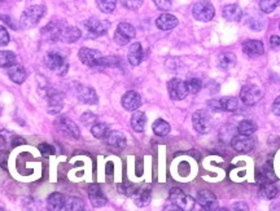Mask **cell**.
I'll return each instance as SVG.
<instances>
[{
  "mask_svg": "<svg viewBox=\"0 0 280 211\" xmlns=\"http://www.w3.org/2000/svg\"><path fill=\"white\" fill-rule=\"evenodd\" d=\"M270 47L273 48L274 51H280V37L273 35L270 38Z\"/></svg>",
  "mask_w": 280,
  "mask_h": 211,
  "instance_id": "cell-48",
  "label": "cell"
},
{
  "mask_svg": "<svg viewBox=\"0 0 280 211\" xmlns=\"http://www.w3.org/2000/svg\"><path fill=\"white\" fill-rule=\"evenodd\" d=\"M8 164V153L7 150H0V167L7 170Z\"/></svg>",
  "mask_w": 280,
  "mask_h": 211,
  "instance_id": "cell-49",
  "label": "cell"
},
{
  "mask_svg": "<svg viewBox=\"0 0 280 211\" xmlns=\"http://www.w3.org/2000/svg\"><path fill=\"white\" fill-rule=\"evenodd\" d=\"M243 52L244 55H247L251 58H257L265 53V46L261 40L252 39L244 42L243 44Z\"/></svg>",
  "mask_w": 280,
  "mask_h": 211,
  "instance_id": "cell-17",
  "label": "cell"
},
{
  "mask_svg": "<svg viewBox=\"0 0 280 211\" xmlns=\"http://www.w3.org/2000/svg\"><path fill=\"white\" fill-rule=\"evenodd\" d=\"M121 104L124 106V109L134 112V110H138L139 106L142 105V96L136 91H127L122 96Z\"/></svg>",
  "mask_w": 280,
  "mask_h": 211,
  "instance_id": "cell-20",
  "label": "cell"
},
{
  "mask_svg": "<svg viewBox=\"0 0 280 211\" xmlns=\"http://www.w3.org/2000/svg\"><path fill=\"white\" fill-rule=\"evenodd\" d=\"M193 128L200 134H206L210 130V116L205 110H197L192 116Z\"/></svg>",
  "mask_w": 280,
  "mask_h": 211,
  "instance_id": "cell-15",
  "label": "cell"
},
{
  "mask_svg": "<svg viewBox=\"0 0 280 211\" xmlns=\"http://www.w3.org/2000/svg\"><path fill=\"white\" fill-rule=\"evenodd\" d=\"M11 144L13 148H16V146H21L24 145V144H26L25 139H22L21 136H13L11 140Z\"/></svg>",
  "mask_w": 280,
  "mask_h": 211,
  "instance_id": "cell-50",
  "label": "cell"
},
{
  "mask_svg": "<svg viewBox=\"0 0 280 211\" xmlns=\"http://www.w3.org/2000/svg\"><path fill=\"white\" fill-rule=\"evenodd\" d=\"M168 92L171 100H175V101H180L183 98H186V96L189 94L187 83L179 78H173L169 80Z\"/></svg>",
  "mask_w": 280,
  "mask_h": 211,
  "instance_id": "cell-8",
  "label": "cell"
},
{
  "mask_svg": "<svg viewBox=\"0 0 280 211\" xmlns=\"http://www.w3.org/2000/svg\"><path fill=\"white\" fill-rule=\"evenodd\" d=\"M187 83V88H188V92L189 94H192V95H196L199 94L201 90V80L199 78H192V79H189L186 82Z\"/></svg>",
  "mask_w": 280,
  "mask_h": 211,
  "instance_id": "cell-40",
  "label": "cell"
},
{
  "mask_svg": "<svg viewBox=\"0 0 280 211\" xmlns=\"http://www.w3.org/2000/svg\"><path fill=\"white\" fill-rule=\"evenodd\" d=\"M78 57L82 61V64L88 68H98L100 66V61H102V55L98 49H91V48L83 47L80 48L78 52Z\"/></svg>",
  "mask_w": 280,
  "mask_h": 211,
  "instance_id": "cell-11",
  "label": "cell"
},
{
  "mask_svg": "<svg viewBox=\"0 0 280 211\" xmlns=\"http://www.w3.org/2000/svg\"><path fill=\"white\" fill-rule=\"evenodd\" d=\"M255 139L252 135H236L231 140V146L239 153H251L255 148Z\"/></svg>",
  "mask_w": 280,
  "mask_h": 211,
  "instance_id": "cell-12",
  "label": "cell"
},
{
  "mask_svg": "<svg viewBox=\"0 0 280 211\" xmlns=\"http://www.w3.org/2000/svg\"><path fill=\"white\" fill-rule=\"evenodd\" d=\"M44 64L48 69L56 70V71H58V74L61 73V75H65L68 69H69V64L65 60V57L61 53L55 51L47 53V56L44 57Z\"/></svg>",
  "mask_w": 280,
  "mask_h": 211,
  "instance_id": "cell-5",
  "label": "cell"
},
{
  "mask_svg": "<svg viewBox=\"0 0 280 211\" xmlns=\"http://www.w3.org/2000/svg\"><path fill=\"white\" fill-rule=\"evenodd\" d=\"M83 27L88 38H99L102 35H105L108 31V23L98 19H90L84 21Z\"/></svg>",
  "mask_w": 280,
  "mask_h": 211,
  "instance_id": "cell-13",
  "label": "cell"
},
{
  "mask_svg": "<svg viewBox=\"0 0 280 211\" xmlns=\"http://www.w3.org/2000/svg\"><path fill=\"white\" fill-rule=\"evenodd\" d=\"M8 77H9V79H11L13 83L22 84L26 80V78H27V73H26L24 66L16 64V65L8 68Z\"/></svg>",
  "mask_w": 280,
  "mask_h": 211,
  "instance_id": "cell-26",
  "label": "cell"
},
{
  "mask_svg": "<svg viewBox=\"0 0 280 211\" xmlns=\"http://www.w3.org/2000/svg\"><path fill=\"white\" fill-rule=\"evenodd\" d=\"M207 106L213 112H235L239 106V100L233 96H225L207 101Z\"/></svg>",
  "mask_w": 280,
  "mask_h": 211,
  "instance_id": "cell-4",
  "label": "cell"
},
{
  "mask_svg": "<svg viewBox=\"0 0 280 211\" xmlns=\"http://www.w3.org/2000/svg\"><path fill=\"white\" fill-rule=\"evenodd\" d=\"M236 61H237L236 56L233 55V53H229V52H227V53H223V55L219 56L218 66L223 70L232 69L233 66L236 65Z\"/></svg>",
  "mask_w": 280,
  "mask_h": 211,
  "instance_id": "cell-33",
  "label": "cell"
},
{
  "mask_svg": "<svg viewBox=\"0 0 280 211\" xmlns=\"http://www.w3.org/2000/svg\"><path fill=\"white\" fill-rule=\"evenodd\" d=\"M239 209H241V210H248L247 204H244V202H240V204H235L232 206V210H239Z\"/></svg>",
  "mask_w": 280,
  "mask_h": 211,
  "instance_id": "cell-53",
  "label": "cell"
},
{
  "mask_svg": "<svg viewBox=\"0 0 280 211\" xmlns=\"http://www.w3.org/2000/svg\"><path fill=\"white\" fill-rule=\"evenodd\" d=\"M120 1L126 9L130 11H138L143 4V0H120Z\"/></svg>",
  "mask_w": 280,
  "mask_h": 211,
  "instance_id": "cell-43",
  "label": "cell"
},
{
  "mask_svg": "<svg viewBox=\"0 0 280 211\" xmlns=\"http://www.w3.org/2000/svg\"><path fill=\"white\" fill-rule=\"evenodd\" d=\"M120 57H116V56L102 57V61H100V66H102V68H116V66L120 65Z\"/></svg>",
  "mask_w": 280,
  "mask_h": 211,
  "instance_id": "cell-42",
  "label": "cell"
},
{
  "mask_svg": "<svg viewBox=\"0 0 280 211\" xmlns=\"http://www.w3.org/2000/svg\"><path fill=\"white\" fill-rule=\"evenodd\" d=\"M80 37H82V31L78 27H76V26H65L64 30H62L60 40L64 42V43H74Z\"/></svg>",
  "mask_w": 280,
  "mask_h": 211,
  "instance_id": "cell-28",
  "label": "cell"
},
{
  "mask_svg": "<svg viewBox=\"0 0 280 211\" xmlns=\"http://www.w3.org/2000/svg\"><path fill=\"white\" fill-rule=\"evenodd\" d=\"M55 128L66 138L76 139V140L80 138V131L78 126L74 123V120H72L65 116L58 117L57 119L55 120Z\"/></svg>",
  "mask_w": 280,
  "mask_h": 211,
  "instance_id": "cell-2",
  "label": "cell"
},
{
  "mask_svg": "<svg viewBox=\"0 0 280 211\" xmlns=\"http://www.w3.org/2000/svg\"><path fill=\"white\" fill-rule=\"evenodd\" d=\"M64 106V94L56 88H50L47 92V110L50 114H58Z\"/></svg>",
  "mask_w": 280,
  "mask_h": 211,
  "instance_id": "cell-10",
  "label": "cell"
},
{
  "mask_svg": "<svg viewBox=\"0 0 280 211\" xmlns=\"http://www.w3.org/2000/svg\"><path fill=\"white\" fill-rule=\"evenodd\" d=\"M7 132L1 130L0 131V150H5L7 149V136H5Z\"/></svg>",
  "mask_w": 280,
  "mask_h": 211,
  "instance_id": "cell-51",
  "label": "cell"
},
{
  "mask_svg": "<svg viewBox=\"0 0 280 211\" xmlns=\"http://www.w3.org/2000/svg\"><path fill=\"white\" fill-rule=\"evenodd\" d=\"M135 188H136V186L130 184V183H126V184L124 183V184H120V186H118V190H120V193H122V194H125V196L127 197L132 196Z\"/></svg>",
  "mask_w": 280,
  "mask_h": 211,
  "instance_id": "cell-45",
  "label": "cell"
},
{
  "mask_svg": "<svg viewBox=\"0 0 280 211\" xmlns=\"http://www.w3.org/2000/svg\"><path fill=\"white\" fill-rule=\"evenodd\" d=\"M109 132V126L106 123H95L91 127V134L96 139H100V140H105Z\"/></svg>",
  "mask_w": 280,
  "mask_h": 211,
  "instance_id": "cell-35",
  "label": "cell"
},
{
  "mask_svg": "<svg viewBox=\"0 0 280 211\" xmlns=\"http://www.w3.org/2000/svg\"><path fill=\"white\" fill-rule=\"evenodd\" d=\"M96 4H98L99 9L102 12V13H113V11L116 9L117 0H96Z\"/></svg>",
  "mask_w": 280,
  "mask_h": 211,
  "instance_id": "cell-38",
  "label": "cell"
},
{
  "mask_svg": "<svg viewBox=\"0 0 280 211\" xmlns=\"http://www.w3.org/2000/svg\"><path fill=\"white\" fill-rule=\"evenodd\" d=\"M106 144L116 150H122L127 145V140L124 132L121 131H110L105 139Z\"/></svg>",
  "mask_w": 280,
  "mask_h": 211,
  "instance_id": "cell-21",
  "label": "cell"
},
{
  "mask_svg": "<svg viewBox=\"0 0 280 211\" xmlns=\"http://www.w3.org/2000/svg\"><path fill=\"white\" fill-rule=\"evenodd\" d=\"M64 205H65V196L62 193L55 192L50 194L47 200V206L52 211H60L64 210Z\"/></svg>",
  "mask_w": 280,
  "mask_h": 211,
  "instance_id": "cell-30",
  "label": "cell"
},
{
  "mask_svg": "<svg viewBox=\"0 0 280 211\" xmlns=\"http://www.w3.org/2000/svg\"><path fill=\"white\" fill-rule=\"evenodd\" d=\"M88 197L95 208H102L106 204V197L102 193V188L98 184H91L88 187Z\"/></svg>",
  "mask_w": 280,
  "mask_h": 211,
  "instance_id": "cell-22",
  "label": "cell"
},
{
  "mask_svg": "<svg viewBox=\"0 0 280 211\" xmlns=\"http://www.w3.org/2000/svg\"><path fill=\"white\" fill-rule=\"evenodd\" d=\"M263 96L262 94V90L258 87V86H255V84H247V86H244L241 88L240 91V98L241 101L245 104V105H255L257 102L259 101Z\"/></svg>",
  "mask_w": 280,
  "mask_h": 211,
  "instance_id": "cell-9",
  "label": "cell"
},
{
  "mask_svg": "<svg viewBox=\"0 0 280 211\" xmlns=\"http://www.w3.org/2000/svg\"><path fill=\"white\" fill-rule=\"evenodd\" d=\"M38 149H39L40 154L43 157H46V158H48V157L52 156V154H55V148L52 145H50V144H47V142H42V144H39Z\"/></svg>",
  "mask_w": 280,
  "mask_h": 211,
  "instance_id": "cell-44",
  "label": "cell"
},
{
  "mask_svg": "<svg viewBox=\"0 0 280 211\" xmlns=\"http://www.w3.org/2000/svg\"><path fill=\"white\" fill-rule=\"evenodd\" d=\"M147 124V116L144 112L134 110V114L131 117V127L136 132H143Z\"/></svg>",
  "mask_w": 280,
  "mask_h": 211,
  "instance_id": "cell-29",
  "label": "cell"
},
{
  "mask_svg": "<svg viewBox=\"0 0 280 211\" xmlns=\"http://www.w3.org/2000/svg\"><path fill=\"white\" fill-rule=\"evenodd\" d=\"M76 96L80 102L87 104V105H95L99 101V97L94 88L87 87V86H82V84H76Z\"/></svg>",
  "mask_w": 280,
  "mask_h": 211,
  "instance_id": "cell-14",
  "label": "cell"
},
{
  "mask_svg": "<svg viewBox=\"0 0 280 211\" xmlns=\"http://www.w3.org/2000/svg\"><path fill=\"white\" fill-rule=\"evenodd\" d=\"M278 194V187L274 186V183H266L261 184L258 190V196L262 200H273Z\"/></svg>",
  "mask_w": 280,
  "mask_h": 211,
  "instance_id": "cell-31",
  "label": "cell"
},
{
  "mask_svg": "<svg viewBox=\"0 0 280 211\" xmlns=\"http://www.w3.org/2000/svg\"><path fill=\"white\" fill-rule=\"evenodd\" d=\"M143 57H144V52H143V47L140 43H134L130 46V49H128L127 53V60L130 62V65L138 66L140 65V62L143 61Z\"/></svg>",
  "mask_w": 280,
  "mask_h": 211,
  "instance_id": "cell-24",
  "label": "cell"
},
{
  "mask_svg": "<svg viewBox=\"0 0 280 211\" xmlns=\"http://www.w3.org/2000/svg\"><path fill=\"white\" fill-rule=\"evenodd\" d=\"M17 56L12 51H0V68H11L16 65Z\"/></svg>",
  "mask_w": 280,
  "mask_h": 211,
  "instance_id": "cell-34",
  "label": "cell"
},
{
  "mask_svg": "<svg viewBox=\"0 0 280 211\" xmlns=\"http://www.w3.org/2000/svg\"><path fill=\"white\" fill-rule=\"evenodd\" d=\"M278 0H261L259 1V9L263 13H271L277 8Z\"/></svg>",
  "mask_w": 280,
  "mask_h": 211,
  "instance_id": "cell-39",
  "label": "cell"
},
{
  "mask_svg": "<svg viewBox=\"0 0 280 211\" xmlns=\"http://www.w3.org/2000/svg\"><path fill=\"white\" fill-rule=\"evenodd\" d=\"M64 27H65L64 22L52 21L42 29V35L48 40H60Z\"/></svg>",
  "mask_w": 280,
  "mask_h": 211,
  "instance_id": "cell-19",
  "label": "cell"
},
{
  "mask_svg": "<svg viewBox=\"0 0 280 211\" xmlns=\"http://www.w3.org/2000/svg\"><path fill=\"white\" fill-rule=\"evenodd\" d=\"M9 33H8V30L4 27V26H0V47H4V46H7L9 43Z\"/></svg>",
  "mask_w": 280,
  "mask_h": 211,
  "instance_id": "cell-46",
  "label": "cell"
},
{
  "mask_svg": "<svg viewBox=\"0 0 280 211\" xmlns=\"http://www.w3.org/2000/svg\"><path fill=\"white\" fill-rule=\"evenodd\" d=\"M3 1H5V0H0V3H3Z\"/></svg>",
  "mask_w": 280,
  "mask_h": 211,
  "instance_id": "cell-54",
  "label": "cell"
},
{
  "mask_svg": "<svg viewBox=\"0 0 280 211\" xmlns=\"http://www.w3.org/2000/svg\"><path fill=\"white\" fill-rule=\"evenodd\" d=\"M153 132L157 135V136H166V135L170 134V124L164 119H156L154 123L152 126Z\"/></svg>",
  "mask_w": 280,
  "mask_h": 211,
  "instance_id": "cell-36",
  "label": "cell"
},
{
  "mask_svg": "<svg viewBox=\"0 0 280 211\" xmlns=\"http://www.w3.org/2000/svg\"><path fill=\"white\" fill-rule=\"evenodd\" d=\"M197 202L204 210L213 211L218 209V200L214 193L210 190H200L197 193Z\"/></svg>",
  "mask_w": 280,
  "mask_h": 211,
  "instance_id": "cell-16",
  "label": "cell"
},
{
  "mask_svg": "<svg viewBox=\"0 0 280 211\" xmlns=\"http://www.w3.org/2000/svg\"><path fill=\"white\" fill-rule=\"evenodd\" d=\"M169 200L171 204L178 208V210H192L193 205H195L192 197L187 196L180 188H173L170 190Z\"/></svg>",
  "mask_w": 280,
  "mask_h": 211,
  "instance_id": "cell-6",
  "label": "cell"
},
{
  "mask_svg": "<svg viewBox=\"0 0 280 211\" xmlns=\"http://www.w3.org/2000/svg\"><path fill=\"white\" fill-rule=\"evenodd\" d=\"M135 37H136V30L134 26L127 22H121L120 25L117 26L116 33H114V42L118 46H126Z\"/></svg>",
  "mask_w": 280,
  "mask_h": 211,
  "instance_id": "cell-7",
  "label": "cell"
},
{
  "mask_svg": "<svg viewBox=\"0 0 280 211\" xmlns=\"http://www.w3.org/2000/svg\"><path fill=\"white\" fill-rule=\"evenodd\" d=\"M151 194H152V189L150 186H136L131 197L139 208H144L151 202Z\"/></svg>",
  "mask_w": 280,
  "mask_h": 211,
  "instance_id": "cell-18",
  "label": "cell"
},
{
  "mask_svg": "<svg viewBox=\"0 0 280 211\" xmlns=\"http://www.w3.org/2000/svg\"><path fill=\"white\" fill-rule=\"evenodd\" d=\"M156 25L162 31H170V30L178 26V19L175 16L170 15V13H164L157 19Z\"/></svg>",
  "mask_w": 280,
  "mask_h": 211,
  "instance_id": "cell-23",
  "label": "cell"
},
{
  "mask_svg": "<svg viewBox=\"0 0 280 211\" xmlns=\"http://www.w3.org/2000/svg\"><path fill=\"white\" fill-rule=\"evenodd\" d=\"M96 120H98V117L95 116L94 113L91 112H86L80 116V122L83 123V126L86 127H92L95 123H96Z\"/></svg>",
  "mask_w": 280,
  "mask_h": 211,
  "instance_id": "cell-41",
  "label": "cell"
},
{
  "mask_svg": "<svg viewBox=\"0 0 280 211\" xmlns=\"http://www.w3.org/2000/svg\"><path fill=\"white\" fill-rule=\"evenodd\" d=\"M273 113L275 114V116L280 117V96H278V97L274 100Z\"/></svg>",
  "mask_w": 280,
  "mask_h": 211,
  "instance_id": "cell-52",
  "label": "cell"
},
{
  "mask_svg": "<svg viewBox=\"0 0 280 211\" xmlns=\"http://www.w3.org/2000/svg\"><path fill=\"white\" fill-rule=\"evenodd\" d=\"M237 131H239V134L243 135H252L257 131V126L253 120L244 119L237 124Z\"/></svg>",
  "mask_w": 280,
  "mask_h": 211,
  "instance_id": "cell-37",
  "label": "cell"
},
{
  "mask_svg": "<svg viewBox=\"0 0 280 211\" xmlns=\"http://www.w3.org/2000/svg\"><path fill=\"white\" fill-rule=\"evenodd\" d=\"M243 11L237 4H229L223 8V17L229 22H237L241 20Z\"/></svg>",
  "mask_w": 280,
  "mask_h": 211,
  "instance_id": "cell-27",
  "label": "cell"
},
{
  "mask_svg": "<svg viewBox=\"0 0 280 211\" xmlns=\"http://www.w3.org/2000/svg\"><path fill=\"white\" fill-rule=\"evenodd\" d=\"M46 15V7L44 5H31V7L26 8L25 11L22 12L20 23L24 29H30L39 23V21L43 19Z\"/></svg>",
  "mask_w": 280,
  "mask_h": 211,
  "instance_id": "cell-1",
  "label": "cell"
},
{
  "mask_svg": "<svg viewBox=\"0 0 280 211\" xmlns=\"http://www.w3.org/2000/svg\"><path fill=\"white\" fill-rule=\"evenodd\" d=\"M278 182V176L274 172L271 164H266L263 167L257 174V183L258 184H266V183H275Z\"/></svg>",
  "mask_w": 280,
  "mask_h": 211,
  "instance_id": "cell-25",
  "label": "cell"
},
{
  "mask_svg": "<svg viewBox=\"0 0 280 211\" xmlns=\"http://www.w3.org/2000/svg\"><path fill=\"white\" fill-rule=\"evenodd\" d=\"M64 210H68V211L84 210L83 201L80 200L79 197H76V196L65 197V205H64Z\"/></svg>",
  "mask_w": 280,
  "mask_h": 211,
  "instance_id": "cell-32",
  "label": "cell"
},
{
  "mask_svg": "<svg viewBox=\"0 0 280 211\" xmlns=\"http://www.w3.org/2000/svg\"><path fill=\"white\" fill-rule=\"evenodd\" d=\"M279 29H280V23H279Z\"/></svg>",
  "mask_w": 280,
  "mask_h": 211,
  "instance_id": "cell-56",
  "label": "cell"
},
{
  "mask_svg": "<svg viewBox=\"0 0 280 211\" xmlns=\"http://www.w3.org/2000/svg\"><path fill=\"white\" fill-rule=\"evenodd\" d=\"M153 1H154L156 7L158 8L160 11L164 12H168L171 8V5H173V1H171V0H153Z\"/></svg>",
  "mask_w": 280,
  "mask_h": 211,
  "instance_id": "cell-47",
  "label": "cell"
},
{
  "mask_svg": "<svg viewBox=\"0 0 280 211\" xmlns=\"http://www.w3.org/2000/svg\"><path fill=\"white\" fill-rule=\"evenodd\" d=\"M0 211H3V208H0Z\"/></svg>",
  "mask_w": 280,
  "mask_h": 211,
  "instance_id": "cell-55",
  "label": "cell"
},
{
  "mask_svg": "<svg viewBox=\"0 0 280 211\" xmlns=\"http://www.w3.org/2000/svg\"><path fill=\"white\" fill-rule=\"evenodd\" d=\"M192 15L195 20L201 22H209L213 20L215 15V9L213 4L207 0H200L197 1L192 8Z\"/></svg>",
  "mask_w": 280,
  "mask_h": 211,
  "instance_id": "cell-3",
  "label": "cell"
}]
</instances>
